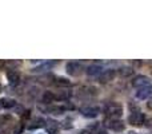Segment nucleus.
Returning a JSON list of instances; mask_svg holds the SVG:
<instances>
[{"label":"nucleus","mask_w":152,"mask_h":134,"mask_svg":"<svg viewBox=\"0 0 152 134\" xmlns=\"http://www.w3.org/2000/svg\"><path fill=\"white\" fill-rule=\"evenodd\" d=\"M105 114H107L108 117H111V118H119V117L123 114V109H121V106L119 105V103H108L107 106H105Z\"/></svg>","instance_id":"1"},{"label":"nucleus","mask_w":152,"mask_h":134,"mask_svg":"<svg viewBox=\"0 0 152 134\" xmlns=\"http://www.w3.org/2000/svg\"><path fill=\"white\" fill-rule=\"evenodd\" d=\"M128 122L131 125H134V126H142V125L145 122V115L143 113H139V111L132 113L128 118Z\"/></svg>","instance_id":"2"},{"label":"nucleus","mask_w":152,"mask_h":134,"mask_svg":"<svg viewBox=\"0 0 152 134\" xmlns=\"http://www.w3.org/2000/svg\"><path fill=\"white\" fill-rule=\"evenodd\" d=\"M100 113V109L97 106H88V107H83L81 109V114L87 118H95L97 117Z\"/></svg>","instance_id":"3"},{"label":"nucleus","mask_w":152,"mask_h":134,"mask_svg":"<svg viewBox=\"0 0 152 134\" xmlns=\"http://www.w3.org/2000/svg\"><path fill=\"white\" fill-rule=\"evenodd\" d=\"M132 84H134L135 87L142 89V87H145V86H148V84H150V78H148V76H145V75H137V76H135Z\"/></svg>","instance_id":"4"},{"label":"nucleus","mask_w":152,"mask_h":134,"mask_svg":"<svg viewBox=\"0 0 152 134\" xmlns=\"http://www.w3.org/2000/svg\"><path fill=\"white\" fill-rule=\"evenodd\" d=\"M152 95V86L151 84H148V86L145 87H142V89H139L136 91V97L139 98V99H147V98H150Z\"/></svg>","instance_id":"5"},{"label":"nucleus","mask_w":152,"mask_h":134,"mask_svg":"<svg viewBox=\"0 0 152 134\" xmlns=\"http://www.w3.org/2000/svg\"><path fill=\"white\" fill-rule=\"evenodd\" d=\"M115 70H105V71H103L102 74H100V76H99V81L102 82V83H107V82H110V81H112L113 78H115Z\"/></svg>","instance_id":"6"},{"label":"nucleus","mask_w":152,"mask_h":134,"mask_svg":"<svg viewBox=\"0 0 152 134\" xmlns=\"http://www.w3.org/2000/svg\"><path fill=\"white\" fill-rule=\"evenodd\" d=\"M81 71V64L77 62H69L67 63V73L71 75H79Z\"/></svg>","instance_id":"7"},{"label":"nucleus","mask_w":152,"mask_h":134,"mask_svg":"<svg viewBox=\"0 0 152 134\" xmlns=\"http://www.w3.org/2000/svg\"><path fill=\"white\" fill-rule=\"evenodd\" d=\"M107 125L113 132H121V130H124V122L120 121V119H112V121H110Z\"/></svg>","instance_id":"8"},{"label":"nucleus","mask_w":152,"mask_h":134,"mask_svg":"<svg viewBox=\"0 0 152 134\" xmlns=\"http://www.w3.org/2000/svg\"><path fill=\"white\" fill-rule=\"evenodd\" d=\"M7 78H8V81H10V83L12 84V86H16V84L19 83V81H20V75H19V73L18 71H13V70L8 71Z\"/></svg>","instance_id":"9"},{"label":"nucleus","mask_w":152,"mask_h":134,"mask_svg":"<svg viewBox=\"0 0 152 134\" xmlns=\"http://www.w3.org/2000/svg\"><path fill=\"white\" fill-rule=\"evenodd\" d=\"M59 124L56 121H53V119H50V121L47 122V132L50 134H56L59 130Z\"/></svg>","instance_id":"10"},{"label":"nucleus","mask_w":152,"mask_h":134,"mask_svg":"<svg viewBox=\"0 0 152 134\" xmlns=\"http://www.w3.org/2000/svg\"><path fill=\"white\" fill-rule=\"evenodd\" d=\"M103 71V67L99 66V64H91L88 68H87V74L88 75H99V74H102Z\"/></svg>","instance_id":"11"},{"label":"nucleus","mask_w":152,"mask_h":134,"mask_svg":"<svg viewBox=\"0 0 152 134\" xmlns=\"http://www.w3.org/2000/svg\"><path fill=\"white\" fill-rule=\"evenodd\" d=\"M42 101L44 103H47V105H50V103H52L53 101H55V94H52L51 91H44Z\"/></svg>","instance_id":"12"},{"label":"nucleus","mask_w":152,"mask_h":134,"mask_svg":"<svg viewBox=\"0 0 152 134\" xmlns=\"http://www.w3.org/2000/svg\"><path fill=\"white\" fill-rule=\"evenodd\" d=\"M0 105L4 109H10L15 106V101L11 99V98H3V99H0Z\"/></svg>","instance_id":"13"},{"label":"nucleus","mask_w":152,"mask_h":134,"mask_svg":"<svg viewBox=\"0 0 152 134\" xmlns=\"http://www.w3.org/2000/svg\"><path fill=\"white\" fill-rule=\"evenodd\" d=\"M69 97H71V93H69V91H59L58 94L55 95V99H58V101H67Z\"/></svg>","instance_id":"14"},{"label":"nucleus","mask_w":152,"mask_h":134,"mask_svg":"<svg viewBox=\"0 0 152 134\" xmlns=\"http://www.w3.org/2000/svg\"><path fill=\"white\" fill-rule=\"evenodd\" d=\"M119 74H120L121 76H129V75H132V74H134V68L128 67V66L121 67L120 70H119Z\"/></svg>","instance_id":"15"},{"label":"nucleus","mask_w":152,"mask_h":134,"mask_svg":"<svg viewBox=\"0 0 152 134\" xmlns=\"http://www.w3.org/2000/svg\"><path fill=\"white\" fill-rule=\"evenodd\" d=\"M56 84H58V86H61V87H68L69 84H71V82L68 81V79L67 78H56V82H55Z\"/></svg>","instance_id":"16"},{"label":"nucleus","mask_w":152,"mask_h":134,"mask_svg":"<svg viewBox=\"0 0 152 134\" xmlns=\"http://www.w3.org/2000/svg\"><path fill=\"white\" fill-rule=\"evenodd\" d=\"M44 119L43 118H36L34 121V125H29V129H35V127H42L44 126Z\"/></svg>","instance_id":"17"},{"label":"nucleus","mask_w":152,"mask_h":134,"mask_svg":"<svg viewBox=\"0 0 152 134\" xmlns=\"http://www.w3.org/2000/svg\"><path fill=\"white\" fill-rule=\"evenodd\" d=\"M29 117H31V111L28 110V111H24V113H23V115H21V118H23L24 121H26V119H28Z\"/></svg>","instance_id":"18"},{"label":"nucleus","mask_w":152,"mask_h":134,"mask_svg":"<svg viewBox=\"0 0 152 134\" xmlns=\"http://www.w3.org/2000/svg\"><path fill=\"white\" fill-rule=\"evenodd\" d=\"M147 106H148V109H151V110H152V98L147 102Z\"/></svg>","instance_id":"19"},{"label":"nucleus","mask_w":152,"mask_h":134,"mask_svg":"<svg viewBox=\"0 0 152 134\" xmlns=\"http://www.w3.org/2000/svg\"><path fill=\"white\" fill-rule=\"evenodd\" d=\"M96 134H107V133H105V132H103V130H100V132H97Z\"/></svg>","instance_id":"20"},{"label":"nucleus","mask_w":152,"mask_h":134,"mask_svg":"<svg viewBox=\"0 0 152 134\" xmlns=\"http://www.w3.org/2000/svg\"><path fill=\"white\" fill-rule=\"evenodd\" d=\"M0 90H1V86H0Z\"/></svg>","instance_id":"21"},{"label":"nucleus","mask_w":152,"mask_h":134,"mask_svg":"<svg viewBox=\"0 0 152 134\" xmlns=\"http://www.w3.org/2000/svg\"><path fill=\"white\" fill-rule=\"evenodd\" d=\"M0 107H1V105H0Z\"/></svg>","instance_id":"22"}]
</instances>
